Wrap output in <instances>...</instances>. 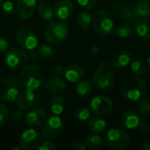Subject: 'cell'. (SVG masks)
Here are the masks:
<instances>
[{"label": "cell", "instance_id": "1", "mask_svg": "<svg viewBox=\"0 0 150 150\" xmlns=\"http://www.w3.org/2000/svg\"><path fill=\"white\" fill-rule=\"evenodd\" d=\"M121 94L132 101H140L147 93V85L144 81L137 77L124 79L120 86Z\"/></svg>", "mask_w": 150, "mask_h": 150}, {"label": "cell", "instance_id": "2", "mask_svg": "<svg viewBox=\"0 0 150 150\" xmlns=\"http://www.w3.org/2000/svg\"><path fill=\"white\" fill-rule=\"evenodd\" d=\"M93 83L100 90H107L115 83L114 67L109 62H103L99 64L93 75Z\"/></svg>", "mask_w": 150, "mask_h": 150}, {"label": "cell", "instance_id": "3", "mask_svg": "<svg viewBox=\"0 0 150 150\" xmlns=\"http://www.w3.org/2000/svg\"><path fill=\"white\" fill-rule=\"evenodd\" d=\"M44 80L41 69L35 65H28L22 69L19 81L27 90L34 91L39 89Z\"/></svg>", "mask_w": 150, "mask_h": 150}, {"label": "cell", "instance_id": "4", "mask_svg": "<svg viewBox=\"0 0 150 150\" xmlns=\"http://www.w3.org/2000/svg\"><path fill=\"white\" fill-rule=\"evenodd\" d=\"M92 23L95 32L99 35L107 36L113 31V20L109 12L105 9H99L94 13Z\"/></svg>", "mask_w": 150, "mask_h": 150}, {"label": "cell", "instance_id": "5", "mask_svg": "<svg viewBox=\"0 0 150 150\" xmlns=\"http://www.w3.org/2000/svg\"><path fill=\"white\" fill-rule=\"evenodd\" d=\"M21 91L20 82L15 77L0 78V99L14 102Z\"/></svg>", "mask_w": 150, "mask_h": 150}, {"label": "cell", "instance_id": "6", "mask_svg": "<svg viewBox=\"0 0 150 150\" xmlns=\"http://www.w3.org/2000/svg\"><path fill=\"white\" fill-rule=\"evenodd\" d=\"M69 33V28L65 23L60 20L51 21L45 31L47 40L50 44H59L62 42Z\"/></svg>", "mask_w": 150, "mask_h": 150}, {"label": "cell", "instance_id": "7", "mask_svg": "<svg viewBox=\"0 0 150 150\" xmlns=\"http://www.w3.org/2000/svg\"><path fill=\"white\" fill-rule=\"evenodd\" d=\"M106 145L114 149H124L130 144V138L127 131L122 128H112L106 135Z\"/></svg>", "mask_w": 150, "mask_h": 150}, {"label": "cell", "instance_id": "8", "mask_svg": "<svg viewBox=\"0 0 150 150\" xmlns=\"http://www.w3.org/2000/svg\"><path fill=\"white\" fill-rule=\"evenodd\" d=\"M28 62V54L24 48L14 47L10 49L5 55L6 65L14 70L22 69L26 66Z\"/></svg>", "mask_w": 150, "mask_h": 150}, {"label": "cell", "instance_id": "9", "mask_svg": "<svg viewBox=\"0 0 150 150\" xmlns=\"http://www.w3.org/2000/svg\"><path fill=\"white\" fill-rule=\"evenodd\" d=\"M64 125L61 118L55 116L50 117L44 121L41 127V136L45 139L52 140L55 139L63 132Z\"/></svg>", "mask_w": 150, "mask_h": 150}, {"label": "cell", "instance_id": "10", "mask_svg": "<svg viewBox=\"0 0 150 150\" xmlns=\"http://www.w3.org/2000/svg\"><path fill=\"white\" fill-rule=\"evenodd\" d=\"M113 108L112 101L105 96H97L93 98L90 103V110L100 116H105L109 114Z\"/></svg>", "mask_w": 150, "mask_h": 150}, {"label": "cell", "instance_id": "11", "mask_svg": "<svg viewBox=\"0 0 150 150\" xmlns=\"http://www.w3.org/2000/svg\"><path fill=\"white\" fill-rule=\"evenodd\" d=\"M17 41L22 48L26 50L35 48L38 44L36 34L33 33V31L27 27H22L18 31Z\"/></svg>", "mask_w": 150, "mask_h": 150}, {"label": "cell", "instance_id": "12", "mask_svg": "<svg viewBox=\"0 0 150 150\" xmlns=\"http://www.w3.org/2000/svg\"><path fill=\"white\" fill-rule=\"evenodd\" d=\"M41 140V134L35 129H27L20 136L19 145L23 149L32 150L37 148Z\"/></svg>", "mask_w": 150, "mask_h": 150}, {"label": "cell", "instance_id": "13", "mask_svg": "<svg viewBox=\"0 0 150 150\" xmlns=\"http://www.w3.org/2000/svg\"><path fill=\"white\" fill-rule=\"evenodd\" d=\"M36 6V0H17L16 11L18 17L26 20L32 18L34 13Z\"/></svg>", "mask_w": 150, "mask_h": 150}, {"label": "cell", "instance_id": "14", "mask_svg": "<svg viewBox=\"0 0 150 150\" xmlns=\"http://www.w3.org/2000/svg\"><path fill=\"white\" fill-rule=\"evenodd\" d=\"M75 5L70 0H61L59 1L54 8V16L57 17L59 19H67L69 18L74 12Z\"/></svg>", "mask_w": 150, "mask_h": 150}, {"label": "cell", "instance_id": "15", "mask_svg": "<svg viewBox=\"0 0 150 150\" xmlns=\"http://www.w3.org/2000/svg\"><path fill=\"white\" fill-rule=\"evenodd\" d=\"M142 121L141 116L139 113L134 111H127L124 112L120 119V125L126 129H135L139 127Z\"/></svg>", "mask_w": 150, "mask_h": 150}, {"label": "cell", "instance_id": "16", "mask_svg": "<svg viewBox=\"0 0 150 150\" xmlns=\"http://www.w3.org/2000/svg\"><path fill=\"white\" fill-rule=\"evenodd\" d=\"M45 88L50 94L57 96L62 94L66 91V83L58 76H52L46 80Z\"/></svg>", "mask_w": 150, "mask_h": 150}, {"label": "cell", "instance_id": "17", "mask_svg": "<svg viewBox=\"0 0 150 150\" xmlns=\"http://www.w3.org/2000/svg\"><path fill=\"white\" fill-rule=\"evenodd\" d=\"M132 62V54L127 50H120L114 53L111 58V63L114 68L121 69L128 66Z\"/></svg>", "mask_w": 150, "mask_h": 150}, {"label": "cell", "instance_id": "18", "mask_svg": "<svg viewBox=\"0 0 150 150\" xmlns=\"http://www.w3.org/2000/svg\"><path fill=\"white\" fill-rule=\"evenodd\" d=\"M85 75L84 69L79 64H70L65 69V78L70 83H77Z\"/></svg>", "mask_w": 150, "mask_h": 150}, {"label": "cell", "instance_id": "19", "mask_svg": "<svg viewBox=\"0 0 150 150\" xmlns=\"http://www.w3.org/2000/svg\"><path fill=\"white\" fill-rule=\"evenodd\" d=\"M34 103V94L33 91L25 90L20 91L17 98V105L20 110H28L30 109Z\"/></svg>", "mask_w": 150, "mask_h": 150}, {"label": "cell", "instance_id": "20", "mask_svg": "<svg viewBox=\"0 0 150 150\" xmlns=\"http://www.w3.org/2000/svg\"><path fill=\"white\" fill-rule=\"evenodd\" d=\"M46 112L41 109H34L30 111L25 116V121L30 126H39L46 120Z\"/></svg>", "mask_w": 150, "mask_h": 150}, {"label": "cell", "instance_id": "21", "mask_svg": "<svg viewBox=\"0 0 150 150\" xmlns=\"http://www.w3.org/2000/svg\"><path fill=\"white\" fill-rule=\"evenodd\" d=\"M114 11L120 18L125 19V20L132 21V20H135L138 18L136 17L133 8L128 7L127 5H126L123 3H118L117 4H115Z\"/></svg>", "mask_w": 150, "mask_h": 150}, {"label": "cell", "instance_id": "22", "mask_svg": "<svg viewBox=\"0 0 150 150\" xmlns=\"http://www.w3.org/2000/svg\"><path fill=\"white\" fill-rule=\"evenodd\" d=\"M134 31L142 39H150V21L148 18H139L134 23Z\"/></svg>", "mask_w": 150, "mask_h": 150}, {"label": "cell", "instance_id": "23", "mask_svg": "<svg viewBox=\"0 0 150 150\" xmlns=\"http://www.w3.org/2000/svg\"><path fill=\"white\" fill-rule=\"evenodd\" d=\"M89 129L97 134H102L106 129V122L100 116H93L89 120L88 122Z\"/></svg>", "mask_w": 150, "mask_h": 150}, {"label": "cell", "instance_id": "24", "mask_svg": "<svg viewBox=\"0 0 150 150\" xmlns=\"http://www.w3.org/2000/svg\"><path fill=\"white\" fill-rule=\"evenodd\" d=\"M133 10L137 18H149L150 17V3L149 0H138Z\"/></svg>", "mask_w": 150, "mask_h": 150}, {"label": "cell", "instance_id": "25", "mask_svg": "<svg viewBox=\"0 0 150 150\" xmlns=\"http://www.w3.org/2000/svg\"><path fill=\"white\" fill-rule=\"evenodd\" d=\"M92 88H93V84L91 80L89 79L80 80L76 88V91L79 97L86 98L91 95L92 91Z\"/></svg>", "mask_w": 150, "mask_h": 150}, {"label": "cell", "instance_id": "26", "mask_svg": "<svg viewBox=\"0 0 150 150\" xmlns=\"http://www.w3.org/2000/svg\"><path fill=\"white\" fill-rule=\"evenodd\" d=\"M66 106L65 99L60 95L55 96L50 102V110L51 112L54 115H60L63 112Z\"/></svg>", "mask_w": 150, "mask_h": 150}, {"label": "cell", "instance_id": "27", "mask_svg": "<svg viewBox=\"0 0 150 150\" xmlns=\"http://www.w3.org/2000/svg\"><path fill=\"white\" fill-rule=\"evenodd\" d=\"M38 13H39V16L40 17V18L43 20H46V21L52 20L54 17V9H52V7L47 3L40 4V5L38 7Z\"/></svg>", "mask_w": 150, "mask_h": 150}, {"label": "cell", "instance_id": "28", "mask_svg": "<svg viewBox=\"0 0 150 150\" xmlns=\"http://www.w3.org/2000/svg\"><path fill=\"white\" fill-rule=\"evenodd\" d=\"M113 31H114V33L118 37H120L121 39H125L133 34L134 28L128 23H121V24L118 25Z\"/></svg>", "mask_w": 150, "mask_h": 150}, {"label": "cell", "instance_id": "29", "mask_svg": "<svg viewBox=\"0 0 150 150\" xmlns=\"http://www.w3.org/2000/svg\"><path fill=\"white\" fill-rule=\"evenodd\" d=\"M85 144L91 149H100L104 145V140L102 137L95 134L89 135L88 137H86Z\"/></svg>", "mask_w": 150, "mask_h": 150}, {"label": "cell", "instance_id": "30", "mask_svg": "<svg viewBox=\"0 0 150 150\" xmlns=\"http://www.w3.org/2000/svg\"><path fill=\"white\" fill-rule=\"evenodd\" d=\"M92 22V17L90 14V12H88L87 11H82L76 18V23L77 25L83 29H86L90 26V25Z\"/></svg>", "mask_w": 150, "mask_h": 150}, {"label": "cell", "instance_id": "31", "mask_svg": "<svg viewBox=\"0 0 150 150\" xmlns=\"http://www.w3.org/2000/svg\"><path fill=\"white\" fill-rule=\"evenodd\" d=\"M131 70L137 76H142L147 73V66L141 60H134L131 62Z\"/></svg>", "mask_w": 150, "mask_h": 150}, {"label": "cell", "instance_id": "32", "mask_svg": "<svg viewBox=\"0 0 150 150\" xmlns=\"http://www.w3.org/2000/svg\"><path fill=\"white\" fill-rule=\"evenodd\" d=\"M91 114V110L88 107L85 106H81L78 107L75 112H74V118L77 121H85L90 118Z\"/></svg>", "mask_w": 150, "mask_h": 150}, {"label": "cell", "instance_id": "33", "mask_svg": "<svg viewBox=\"0 0 150 150\" xmlns=\"http://www.w3.org/2000/svg\"><path fill=\"white\" fill-rule=\"evenodd\" d=\"M38 53H39V56L43 58V59H50L54 56V48L47 44H43L40 45L38 47Z\"/></svg>", "mask_w": 150, "mask_h": 150}, {"label": "cell", "instance_id": "34", "mask_svg": "<svg viewBox=\"0 0 150 150\" xmlns=\"http://www.w3.org/2000/svg\"><path fill=\"white\" fill-rule=\"evenodd\" d=\"M138 109L142 116L150 117V102L149 100L141 99L138 104Z\"/></svg>", "mask_w": 150, "mask_h": 150}, {"label": "cell", "instance_id": "35", "mask_svg": "<svg viewBox=\"0 0 150 150\" xmlns=\"http://www.w3.org/2000/svg\"><path fill=\"white\" fill-rule=\"evenodd\" d=\"M1 11L5 15H12L15 12V6L13 3L10 0L8 1H3L1 4Z\"/></svg>", "mask_w": 150, "mask_h": 150}, {"label": "cell", "instance_id": "36", "mask_svg": "<svg viewBox=\"0 0 150 150\" xmlns=\"http://www.w3.org/2000/svg\"><path fill=\"white\" fill-rule=\"evenodd\" d=\"M8 117H9V112L7 107L4 105L0 104V127L7 122Z\"/></svg>", "mask_w": 150, "mask_h": 150}, {"label": "cell", "instance_id": "37", "mask_svg": "<svg viewBox=\"0 0 150 150\" xmlns=\"http://www.w3.org/2000/svg\"><path fill=\"white\" fill-rule=\"evenodd\" d=\"M98 0H77L78 4L84 10H89L93 8Z\"/></svg>", "mask_w": 150, "mask_h": 150}, {"label": "cell", "instance_id": "38", "mask_svg": "<svg viewBox=\"0 0 150 150\" xmlns=\"http://www.w3.org/2000/svg\"><path fill=\"white\" fill-rule=\"evenodd\" d=\"M38 149L39 150H55L56 147L54 145L53 142L46 141L43 142H40V145L38 146Z\"/></svg>", "mask_w": 150, "mask_h": 150}, {"label": "cell", "instance_id": "39", "mask_svg": "<svg viewBox=\"0 0 150 150\" xmlns=\"http://www.w3.org/2000/svg\"><path fill=\"white\" fill-rule=\"evenodd\" d=\"M64 72H65V68H64L62 65L58 64V65H55V66L53 68V73H54L56 76L64 75Z\"/></svg>", "mask_w": 150, "mask_h": 150}, {"label": "cell", "instance_id": "40", "mask_svg": "<svg viewBox=\"0 0 150 150\" xmlns=\"http://www.w3.org/2000/svg\"><path fill=\"white\" fill-rule=\"evenodd\" d=\"M138 127L142 133H145V134L150 133V124L147 121H141Z\"/></svg>", "mask_w": 150, "mask_h": 150}, {"label": "cell", "instance_id": "41", "mask_svg": "<svg viewBox=\"0 0 150 150\" xmlns=\"http://www.w3.org/2000/svg\"><path fill=\"white\" fill-rule=\"evenodd\" d=\"M9 47V43L8 41L4 39V38H2L0 37V53H4L7 50Z\"/></svg>", "mask_w": 150, "mask_h": 150}, {"label": "cell", "instance_id": "42", "mask_svg": "<svg viewBox=\"0 0 150 150\" xmlns=\"http://www.w3.org/2000/svg\"><path fill=\"white\" fill-rule=\"evenodd\" d=\"M39 57V53H38V50L33 48V49H31L29 50V53H28V58L31 60V61H35L37 60Z\"/></svg>", "mask_w": 150, "mask_h": 150}, {"label": "cell", "instance_id": "43", "mask_svg": "<svg viewBox=\"0 0 150 150\" xmlns=\"http://www.w3.org/2000/svg\"><path fill=\"white\" fill-rule=\"evenodd\" d=\"M73 149L75 150H86L87 149V146L86 144L83 143L82 142H76L73 145Z\"/></svg>", "mask_w": 150, "mask_h": 150}, {"label": "cell", "instance_id": "44", "mask_svg": "<svg viewBox=\"0 0 150 150\" xmlns=\"http://www.w3.org/2000/svg\"><path fill=\"white\" fill-rule=\"evenodd\" d=\"M22 118V113L18 111H14L12 112V119H14L15 120H18Z\"/></svg>", "mask_w": 150, "mask_h": 150}, {"label": "cell", "instance_id": "45", "mask_svg": "<svg viewBox=\"0 0 150 150\" xmlns=\"http://www.w3.org/2000/svg\"><path fill=\"white\" fill-rule=\"evenodd\" d=\"M142 149L143 150H150V142H144Z\"/></svg>", "mask_w": 150, "mask_h": 150}, {"label": "cell", "instance_id": "46", "mask_svg": "<svg viewBox=\"0 0 150 150\" xmlns=\"http://www.w3.org/2000/svg\"><path fill=\"white\" fill-rule=\"evenodd\" d=\"M23 149L21 148V146L20 147H15V148H12L11 150H22Z\"/></svg>", "mask_w": 150, "mask_h": 150}, {"label": "cell", "instance_id": "47", "mask_svg": "<svg viewBox=\"0 0 150 150\" xmlns=\"http://www.w3.org/2000/svg\"><path fill=\"white\" fill-rule=\"evenodd\" d=\"M148 66L149 67L150 69V54L149 56V58H148Z\"/></svg>", "mask_w": 150, "mask_h": 150}, {"label": "cell", "instance_id": "48", "mask_svg": "<svg viewBox=\"0 0 150 150\" xmlns=\"http://www.w3.org/2000/svg\"><path fill=\"white\" fill-rule=\"evenodd\" d=\"M4 0H0V5H1V4H2V2H3Z\"/></svg>", "mask_w": 150, "mask_h": 150}, {"label": "cell", "instance_id": "49", "mask_svg": "<svg viewBox=\"0 0 150 150\" xmlns=\"http://www.w3.org/2000/svg\"><path fill=\"white\" fill-rule=\"evenodd\" d=\"M40 1H47V0H40Z\"/></svg>", "mask_w": 150, "mask_h": 150}, {"label": "cell", "instance_id": "50", "mask_svg": "<svg viewBox=\"0 0 150 150\" xmlns=\"http://www.w3.org/2000/svg\"><path fill=\"white\" fill-rule=\"evenodd\" d=\"M149 90H150V83H149Z\"/></svg>", "mask_w": 150, "mask_h": 150}, {"label": "cell", "instance_id": "51", "mask_svg": "<svg viewBox=\"0 0 150 150\" xmlns=\"http://www.w3.org/2000/svg\"><path fill=\"white\" fill-rule=\"evenodd\" d=\"M149 3H150V0H149Z\"/></svg>", "mask_w": 150, "mask_h": 150}]
</instances>
